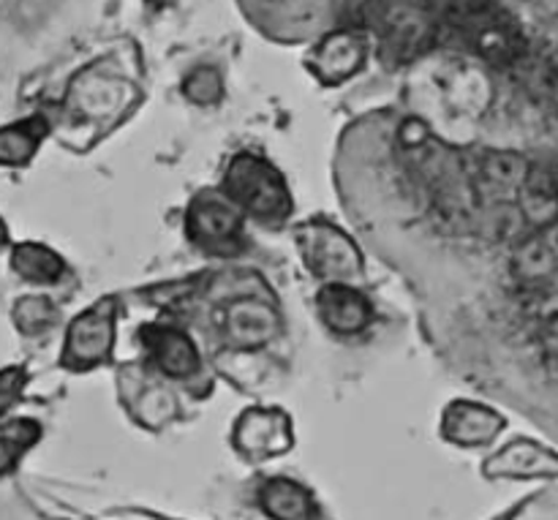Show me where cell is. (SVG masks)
I'll list each match as a JSON object with an SVG mask.
<instances>
[{"label":"cell","mask_w":558,"mask_h":520,"mask_svg":"<svg viewBox=\"0 0 558 520\" xmlns=\"http://www.w3.org/2000/svg\"><path fill=\"white\" fill-rule=\"evenodd\" d=\"M227 196L256 218H287L292 199L281 174L259 156L243 153L227 172Z\"/></svg>","instance_id":"1"},{"label":"cell","mask_w":558,"mask_h":520,"mask_svg":"<svg viewBox=\"0 0 558 520\" xmlns=\"http://www.w3.org/2000/svg\"><path fill=\"white\" fill-rule=\"evenodd\" d=\"M298 243L305 265L327 283H349V278L360 276L363 270V256L357 245L330 223H305L298 232Z\"/></svg>","instance_id":"2"},{"label":"cell","mask_w":558,"mask_h":520,"mask_svg":"<svg viewBox=\"0 0 558 520\" xmlns=\"http://www.w3.org/2000/svg\"><path fill=\"white\" fill-rule=\"evenodd\" d=\"M469 172H472L477 199L485 207L496 205V202H515L521 196V191L526 189L532 167L518 153L494 150L480 158L477 169L469 164Z\"/></svg>","instance_id":"3"},{"label":"cell","mask_w":558,"mask_h":520,"mask_svg":"<svg viewBox=\"0 0 558 520\" xmlns=\"http://www.w3.org/2000/svg\"><path fill=\"white\" fill-rule=\"evenodd\" d=\"M234 445L248 458H276L292 447V428L283 412L248 409L234 425Z\"/></svg>","instance_id":"4"},{"label":"cell","mask_w":558,"mask_h":520,"mask_svg":"<svg viewBox=\"0 0 558 520\" xmlns=\"http://www.w3.org/2000/svg\"><path fill=\"white\" fill-rule=\"evenodd\" d=\"M114 341V305L104 300L71 325L65 360L71 365H96L109 354Z\"/></svg>","instance_id":"5"},{"label":"cell","mask_w":558,"mask_h":520,"mask_svg":"<svg viewBox=\"0 0 558 520\" xmlns=\"http://www.w3.org/2000/svg\"><path fill=\"white\" fill-rule=\"evenodd\" d=\"M281 327L276 309L259 298L232 300L223 311V332L234 349H259L272 341Z\"/></svg>","instance_id":"6"},{"label":"cell","mask_w":558,"mask_h":520,"mask_svg":"<svg viewBox=\"0 0 558 520\" xmlns=\"http://www.w3.org/2000/svg\"><path fill=\"white\" fill-rule=\"evenodd\" d=\"M488 477L507 480H534V477H558V456L534 442H512L510 447L485 463Z\"/></svg>","instance_id":"7"},{"label":"cell","mask_w":558,"mask_h":520,"mask_svg":"<svg viewBox=\"0 0 558 520\" xmlns=\"http://www.w3.org/2000/svg\"><path fill=\"white\" fill-rule=\"evenodd\" d=\"M189 227L199 243L221 245L238 238L240 232V213L232 199H221V196L202 194L199 199L191 205Z\"/></svg>","instance_id":"8"},{"label":"cell","mask_w":558,"mask_h":520,"mask_svg":"<svg viewBox=\"0 0 558 520\" xmlns=\"http://www.w3.org/2000/svg\"><path fill=\"white\" fill-rule=\"evenodd\" d=\"M501 425H505L501 418L490 412V409L461 401L447 409L441 431H445L447 439L461 447H483L499 436Z\"/></svg>","instance_id":"9"},{"label":"cell","mask_w":558,"mask_h":520,"mask_svg":"<svg viewBox=\"0 0 558 520\" xmlns=\"http://www.w3.org/2000/svg\"><path fill=\"white\" fill-rule=\"evenodd\" d=\"M319 311L327 327L336 332H360L371 319L368 300L349 283H325L319 292Z\"/></svg>","instance_id":"10"},{"label":"cell","mask_w":558,"mask_h":520,"mask_svg":"<svg viewBox=\"0 0 558 520\" xmlns=\"http://www.w3.org/2000/svg\"><path fill=\"white\" fill-rule=\"evenodd\" d=\"M142 338H145L153 360L169 376H189L199 368V354H196L194 343L185 332L167 325H150L142 330Z\"/></svg>","instance_id":"11"},{"label":"cell","mask_w":558,"mask_h":520,"mask_svg":"<svg viewBox=\"0 0 558 520\" xmlns=\"http://www.w3.org/2000/svg\"><path fill=\"white\" fill-rule=\"evenodd\" d=\"M262 510L272 520H311L314 516V501L303 485L292 480H270L259 494Z\"/></svg>","instance_id":"12"},{"label":"cell","mask_w":558,"mask_h":520,"mask_svg":"<svg viewBox=\"0 0 558 520\" xmlns=\"http://www.w3.org/2000/svg\"><path fill=\"white\" fill-rule=\"evenodd\" d=\"M474 223H477L480 234L485 240H494V243H515L526 232L529 221L518 202H496V205L480 207Z\"/></svg>","instance_id":"13"},{"label":"cell","mask_w":558,"mask_h":520,"mask_svg":"<svg viewBox=\"0 0 558 520\" xmlns=\"http://www.w3.org/2000/svg\"><path fill=\"white\" fill-rule=\"evenodd\" d=\"M558 270V259L550 254L543 238H529L518 245L515 259H512V273L523 283L550 281Z\"/></svg>","instance_id":"14"},{"label":"cell","mask_w":558,"mask_h":520,"mask_svg":"<svg viewBox=\"0 0 558 520\" xmlns=\"http://www.w3.org/2000/svg\"><path fill=\"white\" fill-rule=\"evenodd\" d=\"M518 205H521L523 216L529 223H537V227H550L558 221V191H543L526 185L518 196Z\"/></svg>","instance_id":"15"},{"label":"cell","mask_w":558,"mask_h":520,"mask_svg":"<svg viewBox=\"0 0 558 520\" xmlns=\"http://www.w3.org/2000/svg\"><path fill=\"white\" fill-rule=\"evenodd\" d=\"M532 314L537 316L539 325L548 330V336H554L558 341V292L548 287V292L537 294L532 303Z\"/></svg>","instance_id":"16"},{"label":"cell","mask_w":558,"mask_h":520,"mask_svg":"<svg viewBox=\"0 0 558 520\" xmlns=\"http://www.w3.org/2000/svg\"><path fill=\"white\" fill-rule=\"evenodd\" d=\"M543 240H545V245H548V249H550V254H554L556 259H558V221L550 223V227H545Z\"/></svg>","instance_id":"17"}]
</instances>
